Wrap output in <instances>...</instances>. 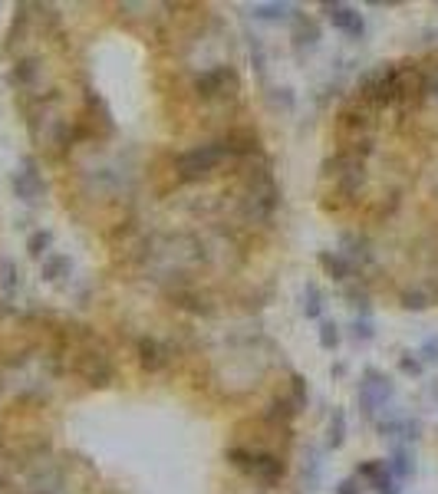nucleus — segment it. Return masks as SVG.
Segmentation results:
<instances>
[{
    "instance_id": "1",
    "label": "nucleus",
    "mask_w": 438,
    "mask_h": 494,
    "mask_svg": "<svg viewBox=\"0 0 438 494\" xmlns=\"http://www.w3.org/2000/svg\"><path fill=\"white\" fill-rule=\"evenodd\" d=\"M231 205H234V215L244 228H267L274 221L277 208H280V188H277L270 161L264 155L238 165Z\"/></svg>"
},
{
    "instance_id": "2",
    "label": "nucleus",
    "mask_w": 438,
    "mask_h": 494,
    "mask_svg": "<svg viewBox=\"0 0 438 494\" xmlns=\"http://www.w3.org/2000/svg\"><path fill=\"white\" fill-rule=\"evenodd\" d=\"M224 165H234L224 149L221 138H207V142H198L192 149L178 152L172 159V178L178 184H198L207 182L224 169Z\"/></svg>"
},
{
    "instance_id": "3",
    "label": "nucleus",
    "mask_w": 438,
    "mask_h": 494,
    "mask_svg": "<svg viewBox=\"0 0 438 494\" xmlns=\"http://www.w3.org/2000/svg\"><path fill=\"white\" fill-rule=\"evenodd\" d=\"M228 465L238 468L244 478H251L254 484H264V488H277L290 472L287 455H280L274 449H254V445H231Z\"/></svg>"
},
{
    "instance_id": "4",
    "label": "nucleus",
    "mask_w": 438,
    "mask_h": 494,
    "mask_svg": "<svg viewBox=\"0 0 438 494\" xmlns=\"http://www.w3.org/2000/svg\"><path fill=\"white\" fill-rule=\"evenodd\" d=\"M69 363H73V372H76L86 386H92V389H106V386H113L115 376H119L113 363V353H109L92 333L80 336V343L73 346Z\"/></svg>"
},
{
    "instance_id": "5",
    "label": "nucleus",
    "mask_w": 438,
    "mask_h": 494,
    "mask_svg": "<svg viewBox=\"0 0 438 494\" xmlns=\"http://www.w3.org/2000/svg\"><path fill=\"white\" fill-rule=\"evenodd\" d=\"M192 92L205 106H228L241 96V76L231 63H211L192 80Z\"/></svg>"
},
{
    "instance_id": "6",
    "label": "nucleus",
    "mask_w": 438,
    "mask_h": 494,
    "mask_svg": "<svg viewBox=\"0 0 438 494\" xmlns=\"http://www.w3.org/2000/svg\"><path fill=\"white\" fill-rule=\"evenodd\" d=\"M353 99H359L372 113L399 103V69H395V63H379V67H372L369 73H363Z\"/></svg>"
},
{
    "instance_id": "7",
    "label": "nucleus",
    "mask_w": 438,
    "mask_h": 494,
    "mask_svg": "<svg viewBox=\"0 0 438 494\" xmlns=\"http://www.w3.org/2000/svg\"><path fill=\"white\" fill-rule=\"evenodd\" d=\"M392 396H395V386H392V380L382 369H366L363 372L356 389V403H359V412L366 415L369 422H379V412L389 409Z\"/></svg>"
},
{
    "instance_id": "8",
    "label": "nucleus",
    "mask_w": 438,
    "mask_h": 494,
    "mask_svg": "<svg viewBox=\"0 0 438 494\" xmlns=\"http://www.w3.org/2000/svg\"><path fill=\"white\" fill-rule=\"evenodd\" d=\"M320 11L326 13L330 27L340 30L343 36H349V40H366V17H363L359 7L343 4V0H333V4H323Z\"/></svg>"
},
{
    "instance_id": "9",
    "label": "nucleus",
    "mask_w": 438,
    "mask_h": 494,
    "mask_svg": "<svg viewBox=\"0 0 438 494\" xmlns=\"http://www.w3.org/2000/svg\"><path fill=\"white\" fill-rule=\"evenodd\" d=\"M11 184H13V195L20 198L23 205H36V201L46 195V182H43V175H40V165H36L34 159H23L20 165H17Z\"/></svg>"
},
{
    "instance_id": "10",
    "label": "nucleus",
    "mask_w": 438,
    "mask_h": 494,
    "mask_svg": "<svg viewBox=\"0 0 438 494\" xmlns=\"http://www.w3.org/2000/svg\"><path fill=\"white\" fill-rule=\"evenodd\" d=\"M136 363L149 376H155V372H165V369L172 366V349L161 343L159 336H138L136 340Z\"/></svg>"
},
{
    "instance_id": "11",
    "label": "nucleus",
    "mask_w": 438,
    "mask_h": 494,
    "mask_svg": "<svg viewBox=\"0 0 438 494\" xmlns=\"http://www.w3.org/2000/svg\"><path fill=\"white\" fill-rule=\"evenodd\" d=\"M40 80H43V59L40 57H23L13 63L11 82L20 92H36V96H43V92H40Z\"/></svg>"
},
{
    "instance_id": "12",
    "label": "nucleus",
    "mask_w": 438,
    "mask_h": 494,
    "mask_svg": "<svg viewBox=\"0 0 438 494\" xmlns=\"http://www.w3.org/2000/svg\"><path fill=\"white\" fill-rule=\"evenodd\" d=\"M356 478H359L363 484H366V488H372L376 494H379L389 482H395V478L389 474V468H386V459L359 461V465H356Z\"/></svg>"
},
{
    "instance_id": "13",
    "label": "nucleus",
    "mask_w": 438,
    "mask_h": 494,
    "mask_svg": "<svg viewBox=\"0 0 438 494\" xmlns=\"http://www.w3.org/2000/svg\"><path fill=\"white\" fill-rule=\"evenodd\" d=\"M317 264H320V271L330 277V280H340V284H346V280L356 277V267L346 261L343 251H320Z\"/></svg>"
},
{
    "instance_id": "14",
    "label": "nucleus",
    "mask_w": 438,
    "mask_h": 494,
    "mask_svg": "<svg viewBox=\"0 0 438 494\" xmlns=\"http://www.w3.org/2000/svg\"><path fill=\"white\" fill-rule=\"evenodd\" d=\"M251 17H254V20H267V23L293 20V17H297V4H287V0H267V4H254Z\"/></svg>"
},
{
    "instance_id": "15",
    "label": "nucleus",
    "mask_w": 438,
    "mask_h": 494,
    "mask_svg": "<svg viewBox=\"0 0 438 494\" xmlns=\"http://www.w3.org/2000/svg\"><path fill=\"white\" fill-rule=\"evenodd\" d=\"M317 43H320V27H317V20L297 11V17H293V46H297V53L313 50Z\"/></svg>"
},
{
    "instance_id": "16",
    "label": "nucleus",
    "mask_w": 438,
    "mask_h": 494,
    "mask_svg": "<svg viewBox=\"0 0 438 494\" xmlns=\"http://www.w3.org/2000/svg\"><path fill=\"white\" fill-rule=\"evenodd\" d=\"M386 468H389V474L395 478V482L403 484L405 478H412L415 474V455L409 445H395L389 455V461H386Z\"/></svg>"
},
{
    "instance_id": "17",
    "label": "nucleus",
    "mask_w": 438,
    "mask_h": 494,
    "mask_svg": "<svg viewBox=\"0 0 438 494\" xmlns=\"http://www.w3.org/2000/svg\"><path fill=\"white\" fill-rule=\"evenodd\" d=\"M69 271H73V264H69L66 254H50L40 261V274H43L46 284H59L63 277H69Z\"/></svg>"
},
{
    "instance_id": "18",
    "label": "nucleus",
    "mask_w": 438,
    "mask_h": 494,
    "mask_svg": "<svg viewBox=\"0 0 438 494\" xmlns=\"http://www.w3.org/2000/svg\"><path fill=\"white\" fill-rule=\"evenodd\" d=\"M323 307H326V297H323V290L307 280V287H303V303H300V310L307 320H323Z\"/></svg>"
},
{
    "instance_id": "19",
    "label": "nucleus",
    "mask_w": 438,
    "mask_h": 494,
    "mask_svg": "<svg viewBox=\"0 0 438 494\" xmlns=\"http://www.w3.org/2000/svg\"><path fill=\"white\" fill-rule=\"evenodd\" d=\"M346 445V412L340 405H333L330 412V426H326V449H343Z\"/></svg>"
},
{
    "instance_id": "20",
    "label": "nucleus",
    "mask_w": 438,
    "mask_h": 494,
    "mask_svg": "<svg viewBox=\"0 0 438 494\" xmlns=\"http://www.w3.org/2000/svg\"><path fill=\"white\" fill-rule=\"evenodd\" d=\"M399 300H403L405 310H428V307H435L438 294L428 287H409V290H403V297Z\"/></svg>"
},
{
    "instance_id": "21",
    "label": "nucleus",
    "mask_w": 438,
    "mask_h": 494,
    "mask_svg": "<svg viewBox=\"0 0 438 494\" xmlns=\"http://www.w3.org/2000/svg\"><path fill=\"white\" fill-rule=\"evenodd\" d=\"M50 247H53V231H34L30 238H27V254L34 257V261H43V257H50Z\"/></svg>"
},
{
    "instance_id": "22",
    "label": "nucleus",
    "mask_w": 438,
    "mask_h": 494,
    "mask_svg": "<svg viewBox=\"0 0 438 494\" xmlns=\"http://www.w3.org/2000/svg\"><path fill=\"white\" fill-rule=\"evenodd\" d=\"M317 340H320V346L326 349V353H333L336 346H340V340H343V333H340V326H336V320H320Z\"/></svg>"
},
{
    "instance_id": "23",
    "label": "nucleus",
    "mask_w": 438,
    "mask_h": 494,
    "mask_svg": "<svg viewBox=\"0 0 438 494\" xmlns=\"http://www.w3.org/2000/svg\"><path fill=\"white\" fill-rule=\"evenodd\" d=\"M349 336H353V343H372L376 340V326H372V320L369 317H356V320L349 323Z\"/></svg>"
},
{
    "instance_id": "24",
    "label": "nucleus",
    "mask_w": 438,
    "mask_h": 494,
    "mask_svg": "<svg viewBox=\"0 0 438 494\" xmlns=\"http://www.w3.org/2000/svg\"><path fill=\"white\" fill-rule=\"evenodd\" d=\"M346 300H349V307L359 310V317H369V290L353 284V287H346Z\"/></svg>"
},
{
    "instance_id": "25",
    "label": "nucleus",
    "mask_w": 438,
    "mask_h": 494,
    "mask_svg": "<svg viewBox=\"0 0 438 494\" xmlns=\"http://www.w3.org/2000/svg\"><path fill=\"white\" fill-rule=\"evenodd\" d=\"M247 46H251V63L257 69V76L264 80V69H267V50L261 43V36H247Z\"/></svg>"
},
{
    "instance_id": "26",
    "label": "nucleus",
    "mask_w": 438,
    "mask_h": 494,
    "mask_svg": "<svg viewBox=\"0 0 438 494\" xmlns=\"http://www.w3.org/2000/svg\"><path fill=\"white\" fill-rule=\"evenodd\" d=\"M399 369H403L405 376H422L426 363L418 359V353H405V357H399Z\"/></svg>"
},
{
    "instance_id": "27",
    "label": "nucleus",
    "mask_w": 438,
    "mask_h": 494,
    "mask_svg": "<svg viewBox=\"0 0 438 494\" xmlns=\"http://www.w3.org/2000/svg\"><path fill=\"white\" fill-rule=\"evenodd\" d=\"M303 478L310 484V494L317 491V482H320V459H317V451L310 449V461L303 465Z\"/></svg>"
},
{
    "instance_id": "28",
    "label": "nucleus",
    "mask_w": 438,
    "mask_h": 494,
    "mask_svg": "<svg viewBox=\"0 0 438 494\" xmlns=\"http://www.w3.org/2000/svg\"><path fill=\"white\" fill-rule=\"evenodd\" d=\"M333 494H363V482H359L356 474H349V478H343V482H336Z\"/></svg>"
},
{
    "instance_id": "29",
    "label": "nucleus",
    "mask_w": 438,
    "mask_h": 494,
    "mask_svg": "<svg viewBox=\"0 0 438 494\" xmlns=\"http://www.w3.org/2000/svg\"><path fill=\"white\" fill-rule=\"evenodd\" d=\"M418 359H422V363H438V336L426 340V346H422V353H418Z\"/></svg>"
},
{
    "instance_id": "30",
    "label": "nucleus",
    "mask_w": 438,
    "mask_h": 494,
    "mask_svg": "<svg viewBox=\"0 0 438 494\" xmlns=\"http://www.w3.org/2000/svg\"><path fill=\"white\" fill-rule=\"evenodd\" d=\"M379 494H403V488H399V482H389Z\"/></svg>"
}]
</instances>
